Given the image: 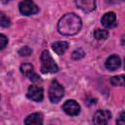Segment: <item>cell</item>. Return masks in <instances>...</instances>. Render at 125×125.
I'll return each mask as SVG.
<instances>
[{"label":"cell","mask_w":125,"mask_h":125,"mask_svg":"<svg viewBox=\"0 0 125 125\" xmlns=\"http://www.w3.org/2000/svg\"><path fill=\"white\" fill-rule=\"evenodd\" d=\"M81 19L73 13H68L60 19L58 22V31L66 36L74 35L81 29Z\"/></svg>","instance_id":"1"},{"label":"cell","mask_w":125,"mask_h":125,"mask_svg":"<svg viewBox=\"0 0 125 125\" xmlns=\"http://www.w3.org/2000/svg\"><path fill=\"white\" fill-rule=\"evenodd\" d=\"M41 71L43 73H54L59 70V67L48 51H43L41 54Z\"/></svg>","instance_id":"2"},{"label":"cell","mask_w":125,"mask_h":125,"mask_svg":"<svg viewBox=\"0 0 125 125\" xmlns=\"http://www.w3.org/2000/svg\"><path fill=\"white\" fill-rule=\"evenodd\" d=\"M64 94V89L63 87L57 81V80H53L49 89V98L50 101L54 104L59 103L62 98L63 97Z\"/></svg>","instance_id":"3"},{"label":"cell","mask_w":125,"mask_h":125,"mask_svg":"<svg viewBox=\"0 0 125 125\" xmlns=\"http://www.w3.org/2000/svg\"><path fill=\"white\" fill-rule=\"evenodd\" d=\"M19 9H20V12L24 16H30V15L36 14L39 11V8L37 7V5L34 2L29 0L21 1L19 5Z\"/></svg>","instance_id":"4"},{"label":"cell","mask_w":125,"mask_h":125,"mask_svg":"<svg viewBox=\"0 0 125 125\" xmlns=\"http://www.w3.org/2000/svg\"><path fill=\"white\" fill-rule=\"evenodd\" d=\"M111 114L108 110H98L93 118L94 125H107Z\"/></svg>","instance_id":"5"},{"label":"cell","mask_w":125,"mask_h":125,"mask_svg":"<svg viewBox=\"0 0 125 125\" xmlns=\"http://www.w3.org/2000/svg\"><path fill=\"white\" fill-rule=\"evenodd\" d=\"M62 109L65 111V113H67L68 115H77L80 112V105L74 101V100H68L66 101L63 105H62Z\"/></svg>","instance_id":"6"},{"label":"cell","mask_w":125,"mask_h":125,"mask_svg":"<svg viewBox=\"0 0 125 125\" xmlns=\"http://www.w3.org/2000/svg\"><path fill=\"white\" fill-rule=\"evenodd\" d=\"M21 71L23 75L27 76L32 82H38L40 81V77L34 72L33 66L30 63H23L21 65Z\"/></svg>","instance_id":"7"},{"label":"cell","mask_w":125,"mask_h":125,"mask_svg":"<svg viewBox=\"0 0 125 125\" xmlns=\"http://www.w3.org/2000/svg\"><path fill=\"white\" fill-rule=\"evenodd\" d=\"M26 96L34 102H41L43 100V89L38 86H30L27 90Z\"/></svg>","instance_id":"8"},{"label":"cell","mask_w":125,"mask_h":125,"mask_svg":"<svg viewBox=\"0 0 125 125\" xmlns=\"http://www.w3.org/2000/svg\"><path fill=\"white\" fill-rule=\"evenodd\" d=\"M102 23L106 28H111L116 24V16L113 12L105 13L102 18Z\"/></svg>","instance_id":"9"},{"label":"cell","mask_w":125,"mask_h":125,"mask_svg":"<svg viewBox=\"0 0 125 125\" xmlns=\"http://www.w3.org/2000/svg\"><path fill=\"white\" fill-rule=\"evenodd\" d=\"M24 125H43V115L39 112L29 114L24 120Z\"/></svg>","instance_id":"10"},{"label":"cell","mask_w":125,"mask_h":125,"mask_svg":"<svg viewBox=\"0 0 125 125\" xmlns=\"http://www.w3.org/2000/svg\"><path fill=\"white\" fill-rule=\"evenodd\" d=\"M120 63H121L120 58L116 55H112L109 58H107L105 62V67L109 70H115L120 66Z\"/></svg>","instance_id":"11"},{"label":"cell","mask_w":125,"mask_h":125,"mask_svg":"<svg viewBox=\"0 0 125 125\" xmlns=\"http://www.w3.org/2000/svg\"><path fill=\"white\" fill-rule=\"evenodd\" d=\"M75 4L78 6V8L85 12H91L96 8V3L93 0H79L76 1Z\"/></svg>","instance_id":"12"},{"label":"cell","mask_w":125,"mask_h":125,"mask_svg":"<svg viewBox=\"0 0 125 125\" xmlns=\"http://www.w3.org/2000/svg\"><path fill=\"white\" fill-rule=\"evenodd\" d=\"M53 50L55 51V53L57 55H62L67 49H68V43L64 42V41H60V42H56L52 45Z\"/></svg>","instance_id":"13"},{"label":"cell","mask_w":125,"mask_h":125,"mask_svg":"<svg viewBox=\"0 0 125 125\" xmlns=\"http://www.w3.org/2000/svg\"><path fill=\"white\" fill-rule=\"evenodd\" d=\"M110 83L113 86H125V75H116L111 77Z\"/></svg>","instance_id":"14"},{"label":"cell","mask_w":125,"mask_h":125,"mask_svg":"<svg viewBox=\"0 0 125 125\" xmlns=\"http://www.w3.org/2000/svg\"><path fill=\"white\" fill-rule=\"evenodd\" d=\"M94 37L98 40H104L108 37V32L104 29H96L94 31Z\"/></svg>","instance_id":"15"},{"label":"cell","mask_w":125,"mask_h":125,"mask_svg":"<svg viewBox=\"0 0 125 125\" xmlns=\"http://www.w3.org/2000/svg\"><path fill=\"white\" fill-rule=\"evenodd\" d=\"M0 24H1V26H3V27H7V26H9L10 25V21H9V19L4 15V13H0Z\"/></svg>","instance_id":"16"},{"label":"cell","mask_w":125,"mask_h":125,"mask_svg":"<svg viewBox=\"0 0 125 125\" xmlns=\"http://www.w3.org/2000/svg\"><path fill=\"white\" fill-rule=\"evenodd\" d=\"M84 55H85L84 51L81 50V49H78V50H75V51L72 53L71 57H72V59H74V60H80V59H82V58L84 57Z\"/></svg>","instance_id":"17"},{"label":"cell","mask_w":125,"mask_h":125,"mask_svg":"<svg viewBox=\"0 0 125 125\" xmlns=\"http://www.w3.org/2000/svg\"><path fill=\"white\" fill-rule=\"evenodd\" d=\"M31 52H32V50L28 47V46H23V47H21L20 50H19V54L21 55V56H29L30 54H31Z\"/></svg>","instance_id":"18"},{"label":"cell","mask_w":125,"mask_h":125,"mask_svg":"<svg viewBox=\"0 0 125 125\" xmlns=\"http://www.w3.org/2000/svg\"><path fill=\"white\" fill-rule=\"evenodd\" d=\"M116 125H125V111L120 112V114L117 117Z\"/></svg>","instance_id":"19"},{"label":"cell","mask_w":125,"mask_h":125,"mask_svg":"<svg viewBox=\"0 0 125 125\" xmlns=\"http://www.w3.org/2000/svg\"><path fill=\"white\" fill-rule=\"evenodd\" d=\"M0 43H1L0 44V46H1L0 48L1 49H4L6 47V45H7V43H8V38L4 34H1L0 35Z\"/></svg>","instance_id":"20"}]
</instances>
